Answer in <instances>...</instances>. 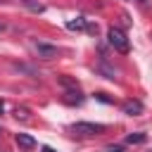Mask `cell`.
I'll return each mask as SVG.
<instances>
[{
	"label": "cell",
	"instance_id": "obj_1",
	"mask_svg": "<svg viewBox=\"0 0 152 152\" xmlns=\"http://www.w3.org/2000/svg\"><path fill=\"white\" fill-rule=\"evenodd\" d=\"M107 40H109V45H112L116 52H121V55H126V52L131 50V43H128V38H126V33H124L121 28H116V26H112V28L107 31Z\"/></svg>",
	"mask_w": 152,
	"mask_h": 152
},
{
	"label": "cell",
	"instance_id": "obj_2",
	"mask_svg": "<svg viewBox=\"0 0 152 152\" xmlns=\"http://www.w3.org/2000/svg\"><path fill=\"white\" fill-rule=\"evenodd\" d=\"M71 131L76 135H83V138H90V135H100L104 133V124H93V121H76L71 126Z\"/></svg>",
	"mask_w": 152,
	"mask_h": 152
},
{
	"label": "cell",
	"instance_id": "obj_3",
	"mask_svg": "<svg viewBox=\"0 0 152 152\" xmlns=\"http://www.w3.org/2000/svg\"><path fill=\"white\" fill-rule=\"evenodd\" d=\"M121 109H124V114H128V116H138V114L145 112V107H142L140 100H126V102L121 104Z\"/></svg>",
	"mask_w": 152,
	"mask_h": 152
},
{
	"label": "cell",
	"instance_id": "obj_4",
	"mask_svg": "<svg viewBox=\"0 0 152 152\" xmlns=\"http://www.w3.org/2000/svg\"><path fill=\"white\" fill-rule=\"evenodd\" d=\"M36 52H38V57H43V59H52V57L57 55V48H55V45H48V43H36Z\"/></svg>",
	"mask_w": 152,
	"mask_h": 152
},
{
	"label": "cell",
	"instance_id": "obj_5",
	"mask_svg": "<svg viewBox=\"0 0 152 152\" xmlns=\"http://www.w3.org/2000/svg\"><path fill=\"white\" fill-rule=\"evenodd\" d=\"M14 140H17L19 150H33V147H36V140H33L31 135H26V133H17Z\"/></svg>",
	"mask_w": 152,
	"mask_h": 152
},
{
	"label": "cell",
	"instance_id": "obj_6",
	"mask_svg": "<svg viewBox=\"0 0 152 152\" xmlns=\"http://www.w3.org/2000/svg\"><path fill=\"white\" fill-rule=\"evenodd\" d=\"M66 104H81L83 102V95H81V90L78 88H71V90H66L64 93V97H62Z\"/></svg>",
	"mask_w": 152,
	"mask_h": 152
},
{
	"label": "cell",
	"instance_id": "obj_7",
	"mask_svg": "<svg viewBox=\"0 0 152 152\" xmlns=\"http://www.w3.org/2000/svg\"><path fill=\"white\" fill-rule=\"evenodd\" d=\"M66 28H69V31H83V28H88V19H83V17L69 19V21H66Z\"/></svg>",
	"mask_w": 152,
	"mask_h": 152
},
{
	"label": "cell",
	"instance_id": "obj_8",
	"mask_svg": "<svg viewBox=\"0 0 152 152\" xmlns=\"http://www.w3.org/2000/svg\"><path fill=\"white\" fill-rule=\"evenodd\" d=\"M145 133H131V135H126V142L128 145H140V142H145Z\"/></svg>",
	"mask_w": 152,
	"mask_h": 152
},
{
	"label": "cell",
	"instance_id": "obj_9",
	"mask_svg": "<svg viewBox=\"0 0 152 152\" xmlns=\"http://www.w3.org/2000/svg\"><path fill=\"white\" fill-rule=\"evenodd\" d=\"M59 86H64V88H78V81H74V78H69V76H59Z\"/></svg>",
	"mask_w": 152,
	"mask_h": 152
},
{
	"label": "cell",
	"instance_id": "obj_10",
	"mask_svg": "<svg viewBox=\"0 0 152 152\" xmlns=\"http://www.w3.org/2000/svg\"><path fill=\"white\" fill-rule=\"evenodd\" d=\"M19 2H24L28 10H33V12H43V5L40 2H36V0H19Z\"/></svg>",
	"mask_w": 152,
	"mask_h": 152
},
{
	"label": "cell",
	"instance_id": "obj_11",
	"mask_svg": "<svg viewBox=\"0 0 152 152\" xmlns=\"http://www.w3.org/2000/svg\"><path fill=\"white\" fill-rule=\"evenodd\" d=\"M14 116L21 119V121H28V109H24V107L19 109V107H17V109H14Z\"/></svg>",
	"mask_w": 152,
	"mask_h": 152
},
{
	"label": "cell",
	"instance_id": "obj_12",
	"mask_svg": "<svg viewBox=\"0 0 152 152\" xmlns=\"http://www.w3.org/2000/svg\"><path fill=\"white\" fill-rule=\"evenodd\" d=\"M95 97H97V100H102V102H114V100H112L107 93H95Z\"/></svg>",
	"mask_w": 152,
	"mask_h": 152
},
{
	"label": "cell",
	"instance_id": "obj_13",
	"mask_svg": "<svg viewBox=\"0 0 152 152\" xmlns=\"http://www.w3.org/2000/svg\"><path fill=\"white\" fill-rule=\"evenodd\" d=\"M107 152H126V150H124L121 145H109V147H107Z\"/></svg>",
	"mask_w": 152,
	"mask_h": 152
},
{
	"label": "cell",
	"instance_id": "obj_14",
	"mask_svg": "<svg viewBox=\"0 0 152 152\" xmlns=\"http://www.w3.org/2000/svg\"><path fill=\"white\" fill-rule=\"evenodd\" d=\"M40 152H57V150H52V147H48V145H43V147H40Z\"/></svg>",
	"mask_w": 152,
	"mask_h": 152
},
{
	"label": "cell",
	"instance_id": "obj_15",
	"mask_svg": "<svg viewBox=\"0 0 152 152\" xmlns=\"http://www.w3.org/2000/svg\"><path fill=\"white\" fill-rule=\"evenodd\" d=\"M2 109H5V102H2V100H0V114H2Z\"/></svg>",
	"mask_w": 152,
	"mask_h": 152
},
{
	"label": "cell",
	"instance_id": "obj_16",
	"mask_svg": "<svg viewBox=\"0 0 152 152\" xmlns=\"http://www.w3.org/2000/svg\"><path fill=\"white\" fill-rule=\"evenodd\" d=\"M2 31H5V24H2V21H0V33H2Z\"/></svg>",
	"mask_w": 152,
	"mask_h": 152
},
{
	"label": "cell",
	"instance_id": "obj_17",
	"mask_svg": "<svg viewBox=\"0 0 152 152\" xmlns=\"http://www.w3.org/2000/svg\"><path fill=\"white\" fill-rule=\"evenodd\" d=\"M138 2H145V0H138Z\"/></svg>",
	"mask_w": 152,
	"mask_h": 152
},
{
	"label": "cell",
	"instance_id": "obj_18",
	"mask_svg": "<svg viewBox=\"0 0 152 152\" xmlns=\"http://www.w3.org/2000/svg\"><path fill=\"white\" fill-rule=\"evenodd\" d=\"M0 2H2V0H0Z\"/></svg>",
	"mask_w": 152,
	"mask_h": 152
}]
</instances>
